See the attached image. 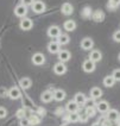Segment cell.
Instances as JSON below:
<instances>
[{"label":"cell","mask_w":120,"mask_h":126,"mask_svg":"<svg viewBox=\"0 0 120 126\" xmlns=\"http://www.w3.org/2000/svg\"><path fill=\"white\" fill-rule=\"evenodd\" d=\"M32 11L35 13H42V12L45 11V4L41 0H36L32 4Z\"/></svg>","instance_id":"obj_1"},{"label":"cell","mask_w":120,"mask_h":126,"mask_svg":"<svg viewBox=\"0 0 120 126\" xmlns=\"http://www.w3.org/2000/svg\"><path fill=\"white\" fill-rule=\"evenodd\" d=\"M20 29L21 30H24V31H29V30H31L32 29V26H33V23H32V20L30 19V18H23L20 20Z\"/></svg>","instance_id":"obj_2"},{"label":"cell","mask_w":120,"mask_h":126,"mask_svg":"<svg viewBox=\"0 0 120 126\" xmlns=\"http://www.w3.org/2000/svg\"><path fill=\"white\" fill-rule=\"evenodd\" d=\"M14 14L19 18H25V16L28 14V7H25L24 5H18L14 8Z\"/></svg>","instance_id":"obj_3"},{"label":"cell","mask_w":120,"mask_h":126,"mask_svg":"<svg viewBox=\"0 0 120 126\" xmlns=\"http://www.w3.org/2000/svg\"><path fill=\"white\" fill-rule=\"evenodd\" d=\"M44 62H45V56L41 52H36L32 56V63L36 64V65H43Z\"/></svg>","instance_id":"obj_4"},{"label":"cell","mask_w":120,"mask_h":126,"mask_svg":"<svg viewBox=\"0 0 120 126\" xmlns=\"http://www.w3.org/2000/svg\"><path fill=\"white\" fill-rule=\"evenodd\" d=\"M48 35L51 38H58L60 35H61V29L56 26V25H52V26H50L48 29Z\"/></svg>","instance_id":"obj_5"},{"label":"cell","mask_w":120,"mask_h":126,"mask_svg":"<svg viewBox=\"0 0 120 126\" xmlns=\"http://www.w3.org/2000/svg\"><path fill=\"white\" fill-rule=\"evenodd\" d=\"M93 45H94V42L92 41V38L86 37V38H83V39L81 41V48L83 50H92Z\"/></svg>","instance_id":"obj_6"},{"label":"cell","mask_w":120,"mask_h":126,"mask_svg":"<svg viewBox=\"0 0 120 126\" xmlns=\"http://www.w3.org/2000/svg\"><path fill=\"white\" fill-rule=\"evenodd\" d=\"M48 50H49L50 54H58L60 50H61V45L57 42H55V41H51L48 44Z\"/></svg>","instance_id":"obj_7"},{"label":"cell","mask_w":120,"mask_h":126,"mask_svg":"<svg viewBox=\"0 0 120 126\" xmlns=\"http://www.w3.org/2000/svg\"><path fill=\"white\" fill-rule=\"evenodd\" d=\"M82 68H83L86 73H92V71L95 70V63L90 61V60H86L83 64H82Z\"/></svg>","instance_id":"obj_8"},{"label":"cell","mask_w":120,"mask_h":126,"mask_svg":"<svg viewBox=\"0 0 120 126\" xmlns=\"http://www.w3.org/2000/svg\"><path fill=\"white\" fill-rule=\"evenodd\" d=\"M71 57V54L70 51H68V50H60V52H58V58H60V62H67V61H69Z\"/></svg>","instance_id":"obj_9"},{"label":"cell","mask_w":120,"mask_h":126,"mask_svg":"<svg viewBox=\"0 0 120 126\" xmlns=\"http://www.w3.org/2000/svg\"><path fill=\"white\" fill-rule=\"evenodd\" d=\"M20 91H19V88H17V87H12V88H10L8 89V94H7V96H10V98L12 99V100H17V99L20 98Z\"/></svg>","instance_id":"obj_10"},{"label":"cell","mask_w":120,"mask_h":126,"mask_svg":"<svg viewBox=\"0 0 120 126\" xmlns=\"http://www.w3.org/2000/svg\"><path fill=\"white\" fill-rule=\"evenodd\" d=\"M54 71H55V74L57 75H63L64 73L67 71V67H65V64L62 62H58L55 64V67H54Z\"/></svg>","instance_id":"obj_11"},{"label":"cell","mask_w":120,"mask_h":126,"mask_svg":"<svg viewBox=\"0 0 120 126\" xmlns=\"http://www.w3.org/2000/svg\"><path fill=\"white\" fill-rule=\"evenodd\" d=\"M92 19L94 21H96V23H101V21H104V19H105V13L101 10H98V11L93 12Z\"/></svg>","instance_id":"obj_12"},{"label":"cell","mask_w":120,"mask_h":126,"mask_svg":"<svg viewBox=\"0 0 120 126\" xmlns=\"http://www.w3.org/2000/svg\"><path fill=\"white\" fill-rule=\"evenodd\" d=\"M61 11H62V13L64 16H70L74 12V7L69 2H64L63 5H62V7H61Z\"/></svg>","instance_id":"obj_13"},{"label":"cell","mask_w":120,"mask_h":126,"mask_svg":"<svg viewBox=\"0 0 120 126\" xmlns=\"http://www.w3.org/2000/svg\"><path fill=\"white\" fill-rule=\"evenodd\" d=\"M101 58H102V55H101V52H100L99 50H92L90 51V55H89V60L90 61L96 63V62H99V61H101Z\"/></svg>","instance_id":"obj_14"},{"label":"cell","mask_w":120,"mask_h":126,"mask_svg":"<svg viewBox=\"0 0 120 126\" xmlns=\"http://www.w3.org/2000/svg\"><path fill=\"white\" fill-rule=\"evenodd\" d=\"M96 110L101 113H107L109 110V105L107 101H100L99 104H96Z\"/></svg>","instance_id":"obj_15"},{"label":"cell","mask_w":120,"mask_h":126,"mask_svg":"<svg viewBox=\"0 0 120 126\" xmlns=\"http://www.w3.org/2000/svg\"><path fill=\"white\" fill-rule=\"evenodd\" d=\"M118 117H119V113H118L117 110H108V112L106 114V118L109 121H117Z\"/></svg>","instance_id":"obj_16"},{"label":"cell","mask_w":120,"mask_h":126,"mask_svg":"<svg viewBox=\"0 0 120 126\" xmlns=\"http://www.w3.org/2000/svg\"><path fill=\"white\" fill-rule=\"evenodd\" d=\"M31 84H32V81L29 77H23V79H20V81H19V86H20L23 89H29L31 87Z\"/></svg>","instance_id":"obj_17"},{"label":"cell","mask_w":120,"mask_h":126,"mask_svg":"<svg viewBox=\"0 0 120 126\" xmlns=\"http://www.w3.org/2000/svg\"><path fill=\"white\" fill-rule=\"evenodd\" d=\"M52 95H54V99L56 101H62L65 98V92L62 91V89H55L54 93H52Z\"/></svg>","instance_id":"obj_18"},{"label":"cell","mask_w":120,"mask_h":126,"mask_svg":"<svg viewBox=\"0 0 120 126\" xmlns=\"http://www.w3.org/2000/svg\"><path fill=\"white\" fill-rule=\"evenodd\" d=\"M63 28L65 31H68V32H70V31H74L75 29H76V23L74 20H67L64 23Z\"/></svg>","instance_id":"obj_19"},{"label":"cell","mask_w":120,"mask_h":126,"mask_svg":"<svg viewBox=\"0 0 120 126\" xmlns=\"http://www.w3.org/2000/svg\"><path fill=\"white\" fill-rule=\"evenodd\" d=\"M70 41V37L68 35H65V33H61L60 37L57 38V43L60 44V45H65V44H68Z\"/></svg>","instance_id":"obj_20"},{"label":"cell","mask_w":120,"mask_h":126,"mask_svg":"<svg viewBox=\"0 0 120 126\" xmlns=\"http://www.w3.org/2000/svg\"><path fill=\"white\" fill-rule=\"evenodd\" d=\"M86 100H87V98H86V95L83 94V93H77V94L75 95V99H74V101H75L78 106L80 105H85Z\"/></svg>","instance_id":"obj_21"},{"label":"cell","mask_w":120,"mask_h":126,"mask_svg":"<svg viewBox=\"0 0 120 126\" xmlns=\"http://www.w3.org/2000/svg\"><path fill=\"white\" fill-rule=\"evenodd\" d=\"M78 107L80 106L75 102V101H69L68 104H67V111L69 113H74V112H77Z\"/></svg>","instance_id":"obj_22"},{"label":"cell","mask_w":120,"mask_h":126,"mask_svg":"<svg viewBox=\"0 0 120 126\" xmlns=\"http://www.w3.org/2000/svg\"><path fill=\"white\" fill-rule=\"evenodd\" d=\"M101 95H102V91L100 89V88H98V87H94V88H92L90 89V98L92 99H99L101 98Z\"/></svg>","instance_id":"obj_23"},{"label":"cell","mask_w":120,"mask_h":126,"mask_svg":"<svg viewBox=\"0 0 120 126\" xmlns=\"http://www.w3.org/2000/svg\"><path fill=\"white\" fill-rule=\"evenodd\" d=\"M52 99H54V95H52V92H50V91L44 92L42 94V96H41V100H42L43 102H50Z\"/></svg>","instance_id":"obj_24"},{"label":"cell","mask_w":120,"mask_h":126,"mask_svg":"<svg viewBox=\"0 0 120 126\" xmlns=\"http://www.w3.org/2000/svg\"><path fill=\"white\" fill-rule=\"evenodd\" d=\"M114 83H115V81H114V79L112 75H109V76H106L104 79V84L106 86V87H113Z\"/></svg>","instance_id":"obj_25"},{"label":"cell","mask_w":120,"mask_h":126,"mask_svg":"<svg viewBox=\"0 0 120 126\" xmlns=\"http://www.w3.org/2000/svg\"><path fill=\"white\" fill-rule=\"evenodd\" d=\"M81 14H82V17H83V18H86V19L90 18V17H92V14H93L92 8H90V7H85V8L82 10Z\"/></svg>","instance_id":"obj_26"},{"label":"cell","mask_w":120,"mask_h":126,"mask_svg":"<svg viewBox=\"0 0 120 126\" xmlns=\"http://www.w3.org/2000/svg\"><path fill=\"white\" fill-rule=\"evenodd\" d=\"M120 6V0H109L108 4H107V7L109 10H115L117 7Z\"/></svg>","instance_id":"obj_27"},{"label":"cell","mask_w":120,"mask_h":126,"mask_svg":"<svg viewBox=\"0 0 120 126\" xmlns=\"http://www.w3.org/2000/svg\"><path fill=\"white\" fill-rule=\"evenodd\" d=\"M69 121L71 123H77L78 120H80V114L77 112H74V113H69Z\"/></svg>","instance_id":"obj_28"},{"label":"cell","mask_w":120,"mask_h":126,"mask_svg":"<svg viewBox=\"0 0 120 126\" xmlns=\"http://www.w3.org/2000/svg\"><path fill=\"white\" fill-rule=\"evenodd\" d=\"M95 112H96L95 107H87L85 113L88 115V118H90V117H94V115H95Z\"/></svg>","instance_id":"obj_29"},{"label":"cell","mask_w":120,"mask_h":126,"mask_svg":"<svg viewBox=\"0 0 120 126\" xmlns=\"http://www.w3.org/2000/svg\"><path fill=\"white\" fill-rule=\"evenodd\" d=\"M112 76H113L114 81H120V69H115L113 71V74H112Z\"/></svg>","instance_id":"obj_30"},{"label":"cell","mask_w":120,"mask_h":126,"mask_svg":"<svg viewBox=\"0 0 120 126\" xmlns=\"http://www.w3.org/2000/svg\"><path fill=\"white\" fill-rule=\"evenodd\" d=\"M29 123H30V125H37V124L39 123V119H38L36 115H32V117L29 119Z\"/></svg>","instance_id":"obj_31"},{"label":"cell","mask_w":120,"mask_h":126,"mask_svg":"<svg viewBox=\"0 0 120 126\" xmlns=\"http://www.w3.org/2000/svg\"><path fill=\"white\" fill-rule=\"evenodd\" d=\"M86 108L87 107H95V101H94V99H90V100H86Z\"/></svg>","instance_id":"obj_32"},{"label":"cell","mask_w":120,"mask_h":126,"mask_svg":"<svg viewBox=\"0 0 120 126\" xmlns=\"http://www.w3.org/2000/svg\"><path fill=\"white\" fill-rule=\"evenodd\" d=\"M33 1H35V0H21V5H24L25 7H28V6H32Z\"/></svg>","instance_id":"obj_33"},{"label":"cell","mask_w":120,"mask_h":126,"mask_svg":"<svg viewBox=\"0 0 120 126\" xmlns=\"http://www.w3.org/2000/svg\"><path fill=\"white\" fill-rule=\"evenodd\" d=\"M7 94H8V91L6 88L5 87H0V96L4 98V96H7Z\"/></svg>","instance_id":"obj_34"},{"label":"cell","mask_w":120,"mask_h":126,"mask_svg":"<svg viewBox=\"0 0 120 126\" xmlns=\"http://www.w3.org/2000/svg\"><path fill=\"white\" fill-rule=\"evenodd\" d=\"M6 115H7V111L4 108V107H0V119L6 118Z\"/></svg>","instance_id":"obj_35"},{"label":"cell","mask_w":120,"mask_h":126,"mask_svg":"<svg viewBox=\"0 0 120 126\" xmlns=\"http://www.w3.org/2000/svg\"><path fill=\"white\" fill-rule=\"evenodd\" d=\"M88 120V115L86 114V113H83V114H80V120L78 121H81V123H86Z\"/></svg>","instance_id":"obj_36"},{"label":"cell","mask_w":120,"mask_h":126,"mask_svg":"<svg viewBox=\"0 0 120 126\" xmlns=\"http://www.w3.org/2000/svg\"><path fill=\"white\" fill-rule=\"evenodd\" d=\"M113 39L115 42H119L120 43V31H115L113 35Z\"/></svg>","instance_id":"obj_37"},{"label":"cell","mask_w":120,"mask_h":126,"mask_svg":"<svg viewBox=\"0 0 120 126\" xmlns=\"http://www.w3.org/2000/svg\"><path fill=\"white\" fill-rule=\"evenodd\" d=\"M30 123H29V119H25V118H21L20 120V126H29Z\"/></svg>","instance_id":"obj_38"},{"label":"cell","mask_w":120,"mask_h":126,"mask_svg":"<svg viewBox=\"0 0 120 126\" xmlns=\"http://www.w3.org/2000/svg\"><path fill=\"white\" fill-rule=\"evenodd\" d=\"M23 113H24L23 110H19V111H18V117H19V118H23Z\"/></svg>","instance_id":"obj_39"},{"label":"cell","mask_w":120,"mask_h":126,"mask_svg":"<svg viewBox=\"0 0 120 126\" xmlns=\"http://www.w3.org/2000/svg\"><path fill=\"white\" fill-rule=\"evenodd\" d=\"M92 126H101V124H100V123H94Z\"/></svg>","instance_id":"obj_40"},{"label":"cell","mask_w":120,"mask_h":126,"mask_svg":"<svg viewBox=\"0 0 120 126\" xmlns=\"http://www.w3.org/2000/svg\"><path fill=\"white\" fill-rule=\"evenodd\" d=\"M117 121H118V123L120 124V114H119V117H118V120H117Z\"/></svg>","instance_id":"obj_41"},{"label":"cell","mask_w":120,"mask_h":126,"mask_svg":"<svg viewBox=\"0 0 120 126\" xmlns=\"http://www.w3.org/2000/svg\"><path fill=\"white\" fill-rule=\"evenodd\" d=\"M119 61H120V54H119Z\"/></svg>","instance_id":"obj_42"},{"label":"cell","mask_w":120,"mask_h":126,"mask_svg":"<svg viewBox=\"0 0 120 126\" xmlns=\"http://www.w3.org/2000/svg\"><path fill=\"white\" fill-rule=\"evenodd\" d=\"M119 126H120V125H119Z\"/></svg>","instance_id":"obj_43"}]
</instances>
